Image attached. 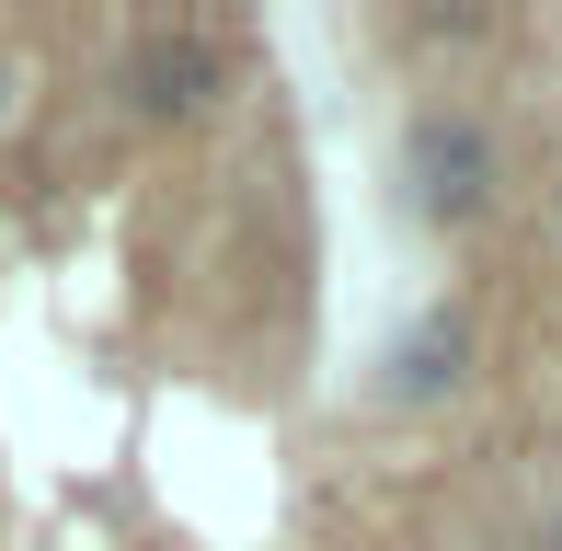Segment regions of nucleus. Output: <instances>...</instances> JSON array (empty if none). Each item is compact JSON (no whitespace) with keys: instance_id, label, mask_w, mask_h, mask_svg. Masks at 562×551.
<instances>
[{"instance_id":"nucleus-1","label":"nucleus","mask_w":562,"mask_h":551,"mask_svg":"<svg viewBox=\"0 0 562 551\" xmlns=\"http://www.w3.org/2000/svg\"><path fill=\"white\" fill-rule=\"evenodd\" d=\"M505 195H517V138H505V115L471 104L459 81L414 92L402 127H391V207H402V230L471 241V230L505 218Z\"/></svg>"},{"instance_id":"nucleus-7","label":"nucleus","mask_w":562,"mask_h":551,"mask_svg":"<svg viewBox=\"0 0 562 551\" xmlns=\"http://www.w3.org/2000/svg\"><path fill=\"white\" fill-rule=\"evenodd\" d=\"M517 551H562V517H540V540H517Z\"/></svg>"},{"instance_id":"nucleus-5","label":"nucleus","mask_w":562,"mask_h":551,"mask_svg":"<svg viewBox=\"0 0 562 551\" xmlns=\"http://www.w3.org/2000/svg\"><path fill=\"white\" fill-rule=\"evenodd\" d=\"M23 115V46H12V23H0V127Z\"/></svg>"},{"instance_id":"nucleus-8","label":"nucleus","mask_w":562,"mask_h":551,"mask_svg":"<svg viewBox=\"0 0 562 551\" xmlns=\"http://www.w3.org/2000/svg\"><path fill=\"white\" fill-rule=\"evenodd\" d=\"M471 551H517V540H471Z\"/></svg>"},{"instance_id":"nucleus-2","label":"nucleus","mask_w":562,"mask_h":551,"mask_svg":"<svg viewBox=\"0 0 562 551\" xmlns=\"http://www.w3.org/2000/svg\"><path fill=\"white\" fill-rule=\"evenodd\" d=\"M229 92H241V35L207 12H149L115 35L104 58V104L126 115L138 138H195L229 115Z\"/></svg>"},{"instance_id":"nucleus-4","label":"nucleus","mask_w":562,"mask_h":551,"mask_svg":"<svg viewBox=\"0 0 562 551\" xmlns=\"http://www.w3.org/2000/svg\"><path fill=\"white\" fill-rule=\"evenodd\" d=\"M379 35H391L402 58H494L517 23H505V12H391Z\"/></svg>"},{"instance_id":"nucleus-3","label":"nucleus","mask_w":562,"mask_h":551,"mask_svg":"<svg viewBox=\"0 0 562 551\" xmlns=\"http://www.w3.org/2000/svg\"><path fill=\"white\" fill-rule=\"evenodd\" d=\"M471 380H482V311H471V299H425V311L379 345L368 403L379 414H448Z\"/></svg>"},{"instance_id":"nucleus-6","label":"nucleus","mask_w":562,"mask_h":551,"mask_svg":"<svg viewBox=\"0 0 562 551\" xmlns=\"http://www.w3.org/2000/svg\"><path fill=\"white\" fill-rule=\"evenodd\" d=\"M540 254L562 265V161H551V184H540Z\"/></svg>"}]
</instances>
